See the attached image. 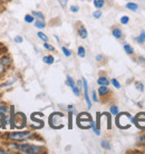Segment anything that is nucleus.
Wrapping results in <instances>:
<instances>
[{"instance_id": "8", "label": "nucleus", "mask_w": 145, "mask_h": 154, "mask_svg": "<svg viewBox=\"0 0 145 154\" xmlns=\"http://www.w3.org/2000/svg\"><path fill=\"white\" fill-rule=\"evenodd\" d=\"M15 106L14 105H9L8 117H9V127H10V130H15V124H14V122H15Z\"/></svg>"}, {"instance_id": "31", "label": "nucleus", "mask_w": 145, "mask_h": 154, "mask_svg": "<svg viewBox=\"0 0 145 154\" xmlns=\"http://www.w3.org/2000/svg\"><path fill=\"white\" fill-rule=\"evenodd\" d=\"M102 15H103V12H102L100 9H96L95 11L93 12V17H94L95 19H99V18L102 17Z\"/></svg>"}, {"instance_id": "25", "label": "nucleus", "mask_w": 145, "mask_h": 154, "mask_svg": "<svg viewBox=\"0 0 145 154\" xmlns=\"http://www.w3.org/2000/svg\"><path fill=\"white\" fill-rule=\"evenodd\" d=\"M72 93H74V95L77 97H79L80 94H82V88H80L78 85H75L74 87H72Z\"/></svg>"}, {"instance_id": "4", "label": "nucleus", "mask_w": 145, "mask_h": 154, "mask_svg": "<svg viewBox=\"0 0 145 154\" xmlns=\"http://www.w3.org/2000/svg\"><path fill=\"white\" fill-rule=\"evenodd\" d=\"M12 66L11 57L7 54H2L0 56V77L4 76L7 70Z\"/></svg>"}, {"instance_id": "19", "label": "nucleus", "mask_w": 145, "mask_h": 154, "mask_svg": "<svg viewBox=\"0 0 145 154\" xmlns=\"http://www.w3.org/2000/svg\"><path fill=\"white\" fill-rule=\"evenodd\" d=\"M93 4H94V7L96 9H100V8L104 7V5H105V0H94L93 1Z\"/></svg>"}, {"instance_id": "45", "label": "nucleus", "mask_w": 145, "mask_h": 154, "mask_svg": "<svg viewBox=\"0 0 145 154\" xmlns=\"http://www.w3.org/2000/svg\"><path fill=\"white\" fill-rule=\"evenodd\" d=\"M140 60L142 62V64H144L145 65V58L144 57H140Z\"/></svg>"}, {"instance_id": "29", "label": "nucleus", "mask_w": 145, "mask_h": 154, "mask_svg": "<svg viewBox=\"0 0 145 154\" xmlns=\"http://www.w3.org/2000/svg\"><path fill=\"white\" fill-rule=\"evenodd\" d=\"M110 113H111V115L116 116L119 114V107L116 105H112L111 108H110Z\"/></svg>"}, {"instance_id": "44", "label": "nucleus", "mask_w": 145, "mask_h": 154, "mask_svg": "<svg viewBox=\"0 0 145 154\" xmlns=\"http://www.w3.org/2000/svg\"><path fill=\"white\" fill-rule=\"evenodd\" d=\"M103 59H104L103 55H97V56H96V60H97V62H102Z\"/></svg>"}, {"instance_id": "38", "label": "nucleus", "mask_w": 145, "mask_h": 154, "mask_svg": "<svg viewBox=\"0 0 145 154\" xmlns=\"http://www.w3.org/2000/svg\"><path fill=\"white\" fill-rule=\"evenodd\" d=\"M57 1H58V4L61 6V8H64V9H66V8H67L68 0H57Z\"/></svg>"}, {"instance_id": "15", "label": "nucleus", "mask_w": 145, "mask_h": 154, "mask_svg": "<svg viewBox=\"0 0 145 154\" xmlns=\"http://www.w3.org/2000/svg\"><path fill=\"white\" fill-rule=\"evenodd\" d=\"M134 119H135V123H134V124L137 126V125L141 123V122H143V121L145 122V113H138L137 115L135 116Z\"/></svg>"}, {"instance_id": "20", "label": "nucleus", "mask_w": 145, "mask_h": 154, "mask_svg": "<svg viewBox=\"0 0 145 154\" xmlns=\"http://www.w3.org/2000/svg\"><path fill=\"white\" fill-rule=\"evenodd\" d=\"M135 40L137 42V44H144L145 42V30H142L141 34H140V36L136 37Z\"/></svg>"}, {"instance_id": "40", "label": "nucleus", "mask_w": 145, "mask_h": 154, "mask_svg": "<svg viewBox=\"0 0 145 154\" xmlns=\"http://www.w3.org/2000/svg\"><path fill=\"white\" fill-rule=\"evenodd\" d=\"M137 142H140V143H143L145 145V135L144 134H142V135H140L137 137Z\"/></svg>"}, {"instance_id": "2", "label": "nucleus", "mask_w": 145, "mask_h": 154, "mask_svg": "<svg viewBox=\"0 0 145 154\" xmlns=\"http://www.w3.org/2000/svg\"><path fill=\"white\" fill-rule=\"evenodd\" d=\"M19 152L23 154H42L46 153V147L31 143L19 142Z\"/></svg>"}, {"instance_id": "3", "label": "nucleus", "mask_w": 145, "mask_h": 154, "mask_svg": "<svg viewBox=\"0 0 145 154\" xmlns=\"http://www.w3.org/2000/svg\"><path fill=\"white\" fill-rule=\"evenodd\" d=\"M64 119L65 115L60 112H54L49 115L48 119V123L49 126L54 130H60L64 127Z\"/></svg>"}, {"instance_id": "26", "label": "nucleus", "mask_w": 145, "mask_h": 154, "mask_svg": "<svg viewBox=\"0 0 145 154\" xmlns=\"http://www.w3.org/2000/svg\"><path fill=\"white\" fill-rule=\"evenodd\" d=\"M124 50H125V53H126V54H128V55L134 54V49H133V47L131 46L130 44H125V45H124Z\"/></svg>"}, {"instance_id": "22", "label": "nucleus", "mask_w": 145, "mask_h": 154, "mask_svg": "<svg viewBox=\"0 0 145 154\" xmlns=\"http://www.w3.org/2000/svg\"><path fill=\"white\" fill-rule=\"evenodd\" d=\"M31 15L34 16L36 19H42V20H45V16H44V14L40 11H36V10H34V11H31Z\"/></svg>"}, {"instance_id": "24", "label": "nucleus", "mask_w": 145, "mask_h": 154, "mask_svg": "<svg viewBox=\"0 0 145 154\" xmlns=\"http://www.w3.org/2000/svg\"><path fill=\"white\" fill-rule=\"evenodd\" d=\"M66 85L68 86V87H74L75 85H76V83H75V81H74V78L72 77H70V76H67L66 77Z\"/></svg>"}, {"instance_id": "12", "label": "nucleus", "mask_w": 145, "mask_h": 154, "mask_svg": "<svg viewBox=\"0 0 145 154\" xmlns=\"http://www.w3.org/2000/svg\"><path fill=\"white\" fill-rule=\"evenodd\" d=\"M112 35L114 36L116 39H121L123 37L122 29H121V28H117V27L113 28V30H112Z\"/></svg>"}, {"instance_id": "27", "label": "nucleus", "mask_w": 145, "mask_h": 154, "mask_svg": "<svg viewBox=\"0 0 145 154\" xmlns=\"http://www.w3.org/2000/svg\"><path fill=\"white\" fill-rule=\"evenodd\" d=\"M37 36H38V38L40 39V40H42V42H48V36L46 35V34H44L42 31H38L37 32Z\"/></svg>"}, {"instance_id": "32", "label": "nucleus", "mask_w": 145, "mask_h": 154, "mask_svg": "<svg viewBox=\"0 0 145 154\" xmlns=\"http://www.w3.org/2000/svg\"><path fill=\"white\" fill-rule=\"evenodd\" d=\"M119 21H121L122 25H127V23H130V17L128 16H123V17H121Z\"/></svg>"}, {"instance_id": "13", "label": "nucleus", "mask_w": 145, "mask_h": 154, "mask_svg": "<svg viewBox=\"0 0 145 154\" xmlns=\"http://www.w3.org/2000/svg\"><path fill=\"white\" fill-rule=\"evenodd\" d=\"M110 83H111V82L108 81V78H107L106 76H99L98 79H97V84H98L99 86H102V85H104V86H108Z\"/></svg>"}, {"instance_id": "21", "label": "nucleus", "mask_w": 145, "mask_h": 154, "mask_svg": "<svg viewBox=\"0 0 145 154\" xmlns=\"http://www.w3.org/2000/svg\"><path fill=\"white\" fill-rule=\"evenodd\" d=\"M35 19H36V18H35L31 14H28V15H26L25 17H23V20H25V23H34Z\"/></svg>"}, {"instance_id": "30", "label": "nucleus", "mask_w": 145, "mask_h": 154, "mask_svg": "<svg viewBox=\"0 0 145 154\" xmlns=\"http://www.w3.org/2000/svg\"><path fill=\"white\" fill-rule=\"evenodd\" d=\"M42 46H44V48H45V49L49 50V51H55V47H54L53 45L48 44V42H44V44H42Z\"/></svg>"}, {"instance_id": "9", "label": "nucleus", "mask_w": 145, "mask_h": 154, "mask_svg": "<svg viewBox=\"0 0 145 154\" xmlns=\"http://www.w3.org/2000/svg\"><path fill=\"white\" fill-rule=\"evenodd\" d=\"M77 32H78V36H79L82 39H86L88 36L87 29L85 28V26H83L82 23H79V26L77 28Z\"/></svg>"}, {"instance_id": "11", "label": "nucleus", "mask_w": 145, "mask_h": 154, "mask_svg": "<svg viewBox=\"0 0 145 154\" xmlns=\"http://www.w3.org/2000/svg\"><path fill=\"white\" fill-rule=\"evenodd\" d=\"M17 81H18V77H17V76L12 77V78L8 79V81H6L5 83H2V84L0 85V88H6V87H10V86H12V85L15 84V83H17Z\"/></svg>"}, {"instance_id": "37", "label": "nucleus", "mask_w": 145, "mask_h": 154, "mask_svg": "<svg viewBox=\"0 0 145 154\" xmlns=\"http://www.w3.org/2000/svg\"><path fill=\"white\" fill-rule=\"evenodd\" d=\"M135 87H136L137 91H140V92H143V91H144V85L142 84V82H136V83H135Z\"/></svg>"}, {"instance_id": "23", "label": "nucleus", "mask_w": 145, "mask_h": 154, "mask_svg": "<svg viewBox=\"0 0 145 154\" xmlns=\"http://www.w3.org/2000/svg\"><path fill=\"white\" fill-rule=\"evenodd\" d=\"M77 55H78V57L84 58L85 56H86V49H85V47H83V46L78 47V49H77Z\"/></svg>"}, {"instance_id": "35", "label": "nucleus", "mask_w": 145, "mask_h": 154, "mask_svg": "<svg viewBox=\"0 0 145 154\" xmlns=\"http://www.w3.org/2000/svg\"><path fill=\"white\" fill-rule=\"evenodd\" d=\"M61 50H63V53H64V55H65L66 57H70L72 56V51L67 48V47H61Z\"/></svg>"}, {"instance_id": "6", "label": "nucleus", "mask_w": 145, "mask_h": 154, "mask_svg": "<svg viewBox=\"0 0 145 154\" xmlns=\"http://www.w3.org/2000/svg\"><path fill=\"white\" fill-rule=\"evenodd\" d=\"M14 124H15V128H17V130H23L27 125L26 115H25L23 112L16 113L15 122H14Z\"/></svg>"}, {"instance_id": "18", "label": "nucleus", "mask_w": 145, "mask_h": 154, "mask_svg": "<svg viewBox=\"0 0 145 154\" xmlns=\"http://www.w3.org/2000/svg\"><path fill=\"white\" fill-rule=\"evenodd\" d=\"M100 146L103 147V150H106V151H110L112 149L111 143L108 142L107 140H103V141L100 142Z\"/></svg>"}, {"instance_id": "28", "label": "nucleus", "mask_w": 145, "mask_h": 154, "mask_svg": "<svg viewBox=\"0 0 145 154\" xmlns=\"http://www.w3.org/2000/svg\"><path fill=\"white\" fill-rule=\"evenodd\" d=\"M8 111H9V106H7V104H6V103L0 102V112L8 114Z\"/></svg>"}, {"instance_id": "41", "label": "nucleus", "mask_w": 145, "mask_h": 154, "mask_svg": "<svg viewBox=\"0 0 145 154\" xmlns=\"http://www.w3.org/2000/svg\"><path fill=\"white\" fill-rule=\"evenodd\" d=\"M69 9H70V11L72 12H78L79 11V7H78V6H70Z\"/></svg>"}, {"instance_id": "14", "label": "nucleus", "mask_w": 145, "mask_h": 154, "mask_svg": "<svg viewBox=\"0 0 145 154\" xmlns=\"http://www.w3.org/2000/svg\"><path fill=\"white\" fill-rule=\"evenodd\" d=\"M34 25H35V27L38 28V29H44V28L46 27L45 20H42V19H35Z\"/></svg>"}, {"instance_id": "39", "label": "nucleus", "mask_w": 145, "mask_h": 154, "mask_svg": "<svg viewBox=\"0 0 145 154\" xmlns=\"http://www.w3.org/2000/svg\"><path fill=\"white\" fill-rule=\"evenodd\" d=\"M14 42H15L16 44H23V38L20 35H17V36H15V38H14Z\"/></svg>"}, {"instance_id": "36", "label": "nucleus", "mask_w": 145, "mask_h": 154, "mask_svg": "<svg viewBox=\"0 0 145 154\" xmlns=\"http://www.w3.org/2000/svg\"><path fill=\"white\" fill-rule=\"evenodd\" d=\"M103 115H105L107 117V123H108V125H107V128L108 130H111L112 128V121H111V114H108V113H103Z\"/></svg>"}, {"instance_id": "1", "label": "nucleus", "mask_w": 145, "mask_h": 154, "mask_svg": "<svg viewBox=\"0 0 145 154\" xmlns=\"http://www.w3.org/2000/svg\"><path fill=\"white\" fill-rule=\"evenodd\" d=\"M35 136V133L31 131H23V130H18V131H12L7 133L6 139L9 141H16V142H23L31 140Z\"/></svg>"}, {"instance_id": "7", "label": "nucleus", "mask_w": 145, "mask_h": 154, "mask_svg": "<svg viewBox=\"0 0 145 154\" xmlns=\"http://www.w3.org/2000/svg\"><path fill=\"white\" fill-rule=\"evenodd\" d=\"M82 82H83V89H84L85 102H86V104H87L88 109H91V108H92V100L89 98V95H88V84H87V81H86V78H85V77H83V78H82Z\"/></svg>"}, {"instance_id": "5", "label": "nucleus", "mask_w": 145, "mask_h": 154, "mask_svg": "<svg viewBox=\"0 0 145 154\" xmlns=\"http://www.w3.org/2000/svg\"><path fill=\"white\" fill-rule=\"evenodd\" d=\"M92 116L89 113H80L79 115L77 116V125L80 127V128H89L91 125V121H92Z\"/></svg>"}, {"instance_id": "43", "label": "nucleus", "mask_w": 145, "mask_h": 154, "mask_svg": "<svg viewBox=\"0 0 145 154\" xmlns=\"http://www.w3.org/2000/svg\"><path fill=\"white\" fill-rule=\"evenodd\" d=\"M9 152H8L7 149H5V147H1L0 146V154H8Z\"/></svg>"}, {"instance_id": "42", "label": "nucleus", "mask_w": 145, "mask_h": 154, "mask_svg": "<svg viewBox=\"0 0 145 154\" xmlns=\"http://www.w3.org/2000/svg\"><path fill=\"white\" fill-rule=\"evenodd\" d=\"M92 100L93 102H98V98H97V95H96L95 91H93L92 92Z\"/></svg>"}, {"instance_id": "16", "label": "nucleus", "mask_w": 145, "mask_h": 154, "mask_svg": "<svg viewBox=\"0 0 145 154\" xmlns=\"http://www.w3.org/2000/svg\"><path fill=\"white\" fill-rule=\"evenodd\" d=\"M42 62L47 64V65H53L54 62H55V58H54L53 55H48V56H44L42 57Z\"/></svg>"}, {"instance_id": "17", "label": "nucleus", "mask_w": 145, "mask_h": 154, "mask_svg": "<svg viewBox=\"0 0 145 154\" xmlns=\"http://www.w3.org/2000/svg\"><path fill=\"white\" fill-rule=\"evenodd\" d=\"M125 8H127L128 10H132V11H136L138 9V5L135 4V2H127Z\"/></svg>"}, {"instance_id": "34", "label": "nucleus", "mask_w": 145, "mask_h": 154, "mask_svg": "<svg viewBox=\"0 0 145 154\" xmlns=\"http://www.w3.org/2000/svg\"><path fill=\"white\" fill-rule=\"evenodd\" d=\"M111 83H112V85L114 86L115 88H117V89H119L121 88V84H119V82L116 79V78H112V81H111Z\"/></svg>"}, {"instance_id": "10", "label": "nucleus", "mask_w": 145, "mask_h": 154, "mask_svg": "<svg viewBox=\"0 0 145 154\" xmlns=\"http://www.w3.org/2000/svg\"><path fill=\"white\" fill-rule=\"evenodd\" d=\"M97 93H98V95L100 97H105L106 95H108V94L111 93V91H110V88H108V86H104V85H102V86H99L98 87Z\"/></svg>"}, {"instance_id": "33", "label": "nucleus", "mask_w": 145, "mask_h": 154, "mask_svg": "<svg viewBox=\"0 0 145 154\" xmlns=\"http://www.w3.org/2000/svg\"><path fill=\"white\" fill-rule=\"evenodd\" d=\"M72 112H68V128L72 130Z\"/></svg>"}]
</instances>
